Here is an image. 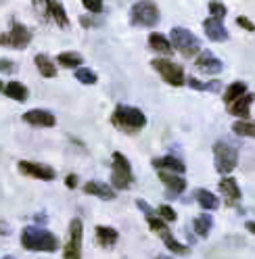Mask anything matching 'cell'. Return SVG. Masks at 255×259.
Listing matches in <instances>:
<instances>
[{"mask_svg": "<svg viewBox=\"0 0 255 259\" xmlns=\"http://www.w3.org/2000/svg\"><path fill=\"white\" fill-rule=\"evenodd\" d=\"M21 245L29 251H46V253H53L59 249V238L44 230V228H36V226H29L21 232Z\"/></svg>", "mask_w": 255, "mask_h": 259, "instance_id": "6da1fadb", "label": "cell"}, {"mask_svg": "<svg viewBox=\"0 0 255 259\" xmlns=\"http://www.w3.org/2000/svg\"><path fill=\"white\" fill-rule=\"evenodd\" d=\"M113 123L125 132H136V130L145 127L147 123V117L145 113L136 107H128V105H117L115 107V113H113Z\"/></svg>", "mask_w": 255, "mask_h": 259, "instance_id": "7a4b0ae2", "label": "cell"}, {"mask_svg": "<svg viewBox=\"0 0 255 259\" xmlns=\"http://www.w3.org/2000/svg\"><path fill=\"white\" fill-rule=\"evenodd\" d=\"M134 182V174H132V165L130 161L125 159V155L121 153H113V163H111V186L117 190H125L130 188Z\"/></svg>", "mask_w": 255, "mask_h": 259, "instance_id": "3957f363", "label": "cell"}, {"mask_svg": "<svg viewBox=\"0 0 255 259\" xmlns=\"http://www.w3.org/2000/svg\"><path fill=\"white\" fill-rule=\"evenodd\" d=\"M169 44H172V48H176V51L186 59H190L193 55H197L201 51L199 38L195 34H190V31L184 29V27H174L172 29V42Z\"/></svg>", "mask_w": 255, "mask_h": 259, "instance_id": "277c9868", "label": "cell"}, {"mask_svg": "<svg viewBox=\"0 0 255 259\" xmlns=\"http://www.w3.org/2000/svg\"><path fill=\"white\" fill-rule=\"evenodd\" d=\"M214 161H216V169L222 176H228L238 163V153L228 142H216L214 144Z\"/></svg>", "mask_w": 255, "mask_h": 259, "instance_id": "5b68a950", "label": "cell"}, {"mask_svg": "<svg viewBox=\"0 0 255 259\" xmlns=\"http://www.w3.org/2000/svg\"><path fill=\"white\" fill-rule=\"evenodd\" d=\"M130 19L138 27H155L159 23V9L151 0H140L130 11Z\"/></svg>", "mask_w": 255, "mask_h": 259, "instance_id": "8992f818", "label": "cell"}, {"mask_svg": "<svg viewBox=\"0 0 255 259\" xmlns=\"http://www.w3.org/2000/svg\"><path fill=\"white\" fill-rule=\"evenodd\" d=\"M151 65H153L155 71H159V75H161L169 86H182L184 84L186 77H184V71L178 63H174L169 59H155V61H151Z\"/></svg>", "mask_w": 255, "mask_h": 259, "instance_id": "52a82bcc", "label": "cell"}, {"mask_svg": "<svg viewBox=\"0 0 255 259\" xmlns=\"http://www.w3.org/2000/svg\"><path fill=\"white\" fill-rule=\"evenodd\" d=\"M147 222H149V226H151V230L161 236V240L165 242V247H167L172 253H176V255H186V253H188V247H186V245H180V242L172 236L169 228L165 226V222H163L161 218L147 215Z\"/></svg>", "mask_w": 255, "mask_h": 259, "instance_id": "ba28073f", "label": "cell"}, {"mask_svg": "<svg viewBox=\"0 0 255 259\" xmlns=\"http://www.w3.org/2000/svg\"><path fill=\"white\" fill-rule=\"evenodd\" d=\"M82 234L84 226L82 220H71L69 224V240L65 249H63V259H82Z\"/></svg>", "mask_w": 255, "mask_h": 259, "instance_id": "9c48e42d", "label": "cell"}, {"mask_svg": "<svg viewBox=\"0 0 255 259\" xmlns=\"http://www.w3.org/2000/svg\"><path fill=\"white\" fill-rule=\"evenodd\" d=\"M159 180L163 182L165 186V194L167 199H176L178 194H182L186 190V180L182 176H176V174H167V171H159Z\"/></svg>", "mask_w": 255, "mask_h": 259, "instance_id": "30bf717a", "label": "cell"}, {"mask_svg": "<svg viewBox=\"0 0 255 259\" xmlns=\"http://www.w3.org/2000/svg\"><path fill=\"white\" fill-rule=\"evenodd\" d=\"M19 171L25 176H34L40 178V180H55V169L49 165H42V163H34V161H19Z\"/></svg>", "mask_w": 255, "mask_h": 259, "instance_id": "8fae6325", "label": "cell"}, {"mask_svg": "<svg viewBox=\"0 0 255 259\" xmlns=\"http://www.w3.org/2000/svg\"><path fill=\"white\" fill-rule=\"evenodd\" d=\"M195 65H197V69H199V71H203V73H207V75L220 73L222 67H224V65H222V61H220L218 57H214L209 51H203V53L197 57Z\"/></svg>", "mask_w": 255, "mask_h": 259, "instance_id": "7c38bea8", "label": "cell"}, {"mask_svg": "<svg viewBox=\"0 0 255 259\" xmlns=\"http://www.w3.org/2000/svg\"><path fill=\"white\" fill-rule=\"evenodd\" d=\"M23 121H27L31 125H44V127H53L57 123L53 113L44 111V109H31V111L23 113Z\"/></svg>", "mask_w": 255, "mask_h": 259, "instance_id": "4fadbf2b", "label": "cell"}, {"mask_svg": "<svg viewBox=\"0 0 255 259\" xmlns=\"http://www.w3.org/2000/svg\"><path fill=\"white\" fill-rule=\"evenodd\" d=\"M153 163V167L155 169H159V171H172V174H184L186 171V165L182 163L180 159H176V157H172V155H167V157H157V159H153L151 161Z\"/></svg>", "mask_w": 255, "mask_h": 259, "instance_id": "5bb4252c", "label": "cell"}, {"mask_svg": "<svg viewBox=\"0 0 255 259\" xmlns=\"http://www.w3.org/2000/svg\"><path fill=\"white\" fill-rule=\"evenodd\" d=\"M203 29H205L207 38L214 40V42H224V40L228 38V31H226L224 23H222L220 19H214V17L205 19V21H203Z\"/></svg>", "mask_w": 255, "mask_h": 259, "instance_id": "9a60e30c", "label": "cell"}, {"mask_svg": "<svg viewBox=\"0 0 255 259\" xmlns=\"http://www.w3.org/2000/svg\"><path fill=\"white\" fill-rule=\"evenodd\" d=\"M9 40H11V46L17 48V51H21V48H25L29 42H31V31L21 25V23H13V29L9 34Z\"/></svg>", "mask_w": 255, "mask_h": 259, "instance_id": "2e32d148", "label": "cell"}, {"mask_svg": "<svg viewBox=\"0 0 255 259\" xmlns=\"http://www.w3.org/2000/svg\"><path fill=\"white\" fill-rule=\"evenodd\" d=\"M220 192L226 197V205H230V207H234L241 201V188H238L236 180H232V178H224V180L220 182Z\"/></svg>", "mask_w": 255, "mask_h": 259, "instance_id": "e0dca14e", "label": "cell"}, {"mask_svg": "<svg viewBox=\"0 0 255 259\" xmlns=\"http://www.w3.org/2000/svg\"><path fill=\"white\" fill-rule=\"evenodd\" d=\"M84 192L92 194V197H99L103 201H113L115 199V190L111 188L109 184H103V182H88L84 186Z\"/></svg>", "mask_w": 255, "mask_h": 259, "instance_id": "ac0fdd59", "label": "cell"}, {"mask_svg": "<svg viewBox=\"0 0 255 259\" xmlns=\"http://www.w3.org/2000/svg\"><path fill=\"white\" fill-rule=\"evenodd\" d=\"M251 103H253V94L251 92H245L241 99H236L234 103H230V115L249 117L251 115Z\"/></svg>", "mask_w": 255, "mask_h": 259, "instance_id": "d6986e66", "label": "cell"}, {"mask_svg": "<svg viewBox=\"0 0 255 259\" xmlns=\"http://www.w3.org/2000/svg\"><path fill=\"white\" fill-rule=\"evenodd\" d=\"M119 234L115 228H107V226H97V242L105 249H111L117 242Z\"/></svg>", "mask_w": 255, "mask_h": 259, "instance_id": "ffe728a7", "label": "cell"}, {"mask_svg": "<svg viewBox=\"0 0 255 259\" xmlns=\"http://www.w3.org/2000/svg\"><path fill=\"white\" fill-rule=\"evenodd\" d=\"M195 199H197V203L205 209V211H214V209H218V207H220L218 197H216L214 192L205 190V188H197V190H195Z\"/></svg>", "mask_w": 255, "mask_h": 259, "instance_id": "44dd1931", "label": "cell"}, {"mask_svg": "<svg viewBox=\"0 0 255 259\" xmlns=\"http://www.w3.org/2000/svg\"><path fill=\"white\" fill-rule=\"evenodd\" d=\"M3 90H5V94L9 96V99L17 101V103L27 101V88L21 82H9L7 86H3Z\"/></svg>", "mask_w": 255, "mask_h": 259, "instance_id": "7402d4cb", "label": "cell"}, {"mask_svg": "<svg viewBox=\"0 0 255 259\" xmlns=\"http://www.w3.org/2000/svg\"><path fill=\"white\" fill-rule=\"evenodd\" d=\"M149 44H151L153 51L161 53V55H172V53H174V48H172L169 40H167L165 36H161V34H157V31L149 36Z\"/></svg>", "mask_w": 255, "mask_h": 259, "instance_id": "603a6c76", "label": "cell"}, {"mask_svg": "<svg viewBox=\"0 0 255 259\" xmlns=\"http://www.w3.org/2000/svg\"><path fill=\"white\" fill-rule=\"evenodd\" d=\"M36 67L38 71L44 75V77H55L57 75V67H55V63L46 57V55H36Z\"/></svg>", "mask_w": 255, "mask_h": 259, "instance_id": "cb8c5ba5", "label": "cell"}, {"mask_svg": "<svg viewBox=\"0 0 255 259\" xmlns=\"http://www.w3.org/2000/svg\"><path fill=\"white\" fill-rule=\"evenodd\" d=\"M51 15H53V19L59 27H69L67 13H65V9H63V5L59 3V0H51Z\"/></svg>", "mask_w": 255, "mask_h": 259, "instance_id": "d4e9b609", "label": "cell"}, {"mask_svg": "<svg viewBox=\"0 0 255 259\" xmlns=\"http://www.w3.org/2000/svg\"><path fill=\"white\" fill-rule=\"evenodd\" d=\"M245 92H247L245 82H234V84H230V86L226 88V94H224V103H226V105L234 103L236 99H241Z\"/></svg>", "mask_w": 255, "mask_h": 259, "instance_id": "484cf974", "label": "cell"}, {"mask_svg": "<svg viewBox=\"0 0 255 259\" xmlns=\"http://www.w3.org/2000/svg\"><path fill=\"white\" fill-rule=\"evenodd\" d=\"M82 55H77V53H61L57 57V63H61L63 67H67V69H75L79 67V63H82Z\"/></svg>", "mask_w": 255, "mask_h": 259, "instance_id": "4316f807", "label": "cell"}, {"mask_svg": "<svg viewBox=\"0 0 255 259\" xmlns=\"http://www.w3.org/2000/svg\"><path fill=\"white\" fill-rule=\"evenodd\" d=\"M195 232L199 234V236H207L209 234V230H211V226H214V222H211V215L209 213H203V215H199L197 220H195Z\"/></svg>", "mask_w": 255, "mask_h": 259, "instance_id": "83f0119b", "label": "cell"}, {"mask_svg": "<svg viewBox=\"0 0 255 259\" xmlns=\"http://www.w3.org/2000/svg\"><path fill=\"white\" fill-rule=\"evenodd\" d=\"M232 132L236 136H245V138H253L255 136V125L251 121H236L232 125Z\"/></svg>", "mask_w": 255, "mask_h": 259, "instance_id": "f1b7e54d", "label": "cell"}, {"mask_svg": "<svg viewBox=\"0 0 255 259\" xmlns=\"http://www.w3.org/2000/svg\"><path fill=\"white\" fill-rule=\"evenodd\" d=\"M75 79H79L82 84H97V73H94L92 69H86V67H79L75 69Z\"/></svg>", "mask_w": 255, "mask_h": 259, "instance_id": "f546056e", "label": "cell"}, {"mask_svg": "<svg viewBox=\"0 0 255 259\" xmlns=\"http://www.w3.org/2000/svg\"><path fill=\"white\" fill-rule=\"evenodd\" d=\"M34 9L42 19H46L51 13V0H34Z\"/></svg>", "mask_w": 255, "mask_h": 259, "instance_id": "4dcf8cb0", "label": "cell"}, {"mask_svg": "<svg viewBox=\"0 0 255 259\" xmlns=\"http://www.w3.org/2000/svg\"><path fill=\"white\" fill-rule=\"evenodd\" d=\"M209 13H211V17L214 19H224L226 17V7L224 5H220V3H209Z\"/></svg>", "mask_w": 255, "mask_h": 259, "instance_id": "1f68e13d", "label": "cell"}, {"mask_svg": "<svg viewBox=\"0 0 255 259\" xmlns=\"http://www.w3.org/2000/svg\"><path fill=\"white\" fill-rule=\"evenodd\" d=\"M157 213H159V218H161L163 222H176V211H174L169 205H161Z\"/></svg>", "mask_w": 255, "mask_h": 259, "instance_id": "d6a6232c", "label": "cell"}, {"mask_svg": "<svg viewBox=\"0 0 255 259\" xmlns=\"http://www.w3.org/2000/svg\"><path fill=\"white\" fill-rule=\"evenodd\" d=\"M82 5L90 13H101L103 11V0H82Z\"/></svg>", "mask_w": 255, "mask_h": 259, "instance_id": "836d02e7", "label": "cell"}, {"mask_svg": "<svg viewBox=\"0 0 255 259\" xmlns=\"http://www.w3.org/2000/svg\"><path fill=\"white\" fill-rule=\"evenodd\" d=\"M17 71V65L9 59H0V73H15Z\"/></svg>", "mask_w": 255, "mask_h": 259, "instance_id": "e575fe53", "label": "cell"}, {"mask_svg": "<svg viewBox=\"0 0 255 259\" xmlns=\"http://www.w3.org/2000/svg\"><path fill=\"white\" fill-rule=\"evenodd\" d=\"M184 82H186L190 88L199 90V92H203V90H209V84H203V82H199L197 77H188V79H184Z\"/></svg>", "mask_w": 255, "mask_h": 259, "instance_id": "d590c367", "label": "cell"}, {"mask_svg": "<svg viewBox=\"0 0 255 259\" xmlns=\"http://www.w3.org/2000/svg\"><path fill=\"white\" fill-rule=\"evenodd\" d=\"M236 23L241 25L243 29H247V31H253V29H255L253 21H251V19H247V17H236Z\"/></svg>", "mask_w": 255, "mask_h": 259, "instance_id": "8d00e7d4", "label": "cell"}, {"mask_svg": "<svg viewBox=\"0 0 255 259\" xmlns=\"http://www.w3.org/2000/svg\"><path fill=\"white\" fill-rule=\"evenodd\" d=\"M136 205H138V209H140V211H145L147 215H153V213H155L153 209H151V207H149L145 201H142V199H138V201H136Z\"/></svg>", "mask_w": 255, "mask_h": 259, "instance_id": "74e56055", "label": "cell"}, {"mask_svg": "<svg viewBox=\"0 0 255 259\" xmlns=\"http://www.w3.org/2000/svg\"><path fill=\"white\" fill-rule=\"evenodd\" d=\"M65 186H67V188H75V186H77V178H75L73 174H69V176H67V180H65Z\"/></svg>", "mask_w": 255, "mask_h": 259, "instance_id": "f35d334b", "label": "cell"}, {"mask_svg": "<svg viewBox=\"0 0 255 259\" xmlns=\"http://www.w3.org/2000/svg\"><path fill=\"white\" fill-rule=\"evenodd\" d=\"M9 44H11L9 34H3V36H0V46H9Z\"/></svg>", "mask_w": 255, "mask_h": 259, "instance_id": "ab89813d", "label": "cell"}, {"mask_svg": "<svg viewBox=\"0 0 255 259\" xmlns=\"http://www.w3.org/2000/svg\"><path fill=\"white\" fill-rule=\"evenodd\" d=\"M0 234H9V228H7V224L0 220Z\"/></svg>", "mask_w": 255, "mask_h": 259, "instance_id": "60d3db41", "label": "cell"}, {"mask_svg": "<svg viewBox=\"0 0 255 259\" xmlns=\"http://www.w3.org/2000/svg\"><path fill=\"white\" fill-rule=\"evenodd\" d=\"M247 230H249V232H255V226H253V222H247Z\"/></svg>", "mask_w": 255, "mask_h": 259, "instance_id": "b9f144b4", "label": "cell"}, {"mask_svg": "<svg viewBox=\"0 0 255 259\" xmlns=\"http://www.w3.org/2000/svg\"><path fill=\"white\" fill-rule=\"evenodd\" d=\"M157 259H172V257H165V255H159Z\"/></svg>", "mask_w": 255, "mask_h": 259, "instance_id": "7bdbcfd3", "label": "cell"}, {"mask_svg": "<svg viewBox=\"0 0 255 259\" xmlns=\"http://www.w3.org/2000/svg\"><path fill=\"white\" fill-rule=\"evenodd\" d=\"M3 259H13V257H3Z\"/></svg>", "mask_w": 255, "mask_h": 259, "instance_id": "ee69618b", "label": "cell"}, {"mask_svg": "<svg viewBox=\"0 0 255 259\" xmlns=\"http://www.w3.org/2000/svg\"><path fill=\"white\" fill-rule=\"evenodd\" d=\"M0 90H3V82H0Z\"/></svg>", "mask_w": 255, "mask_h": 259, "instance_id": "f6af8a7d", "label": "cell"}]
</instances>
